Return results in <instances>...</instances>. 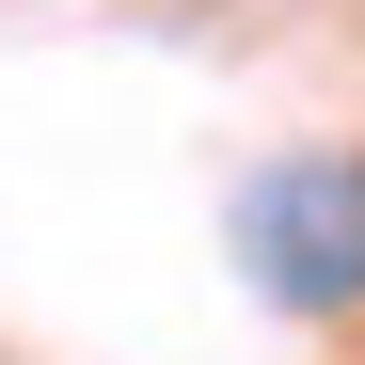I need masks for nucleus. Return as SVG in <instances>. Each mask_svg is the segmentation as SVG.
<instances>
[{"mask_svg":"<svg viewBox=\"0 0 365 365\" xmlns=\"http://www.w3.org/2000/svg\"><path fill=\"white\" fill-rule=\"evenodd\" d=\"M238 270L286 318H349L365 302V143H302L270 175H238Z\"/></svg>","mask_w":365,"mask_h":365,"instance_id":"1","label":"nucleus"}]
</instances>
